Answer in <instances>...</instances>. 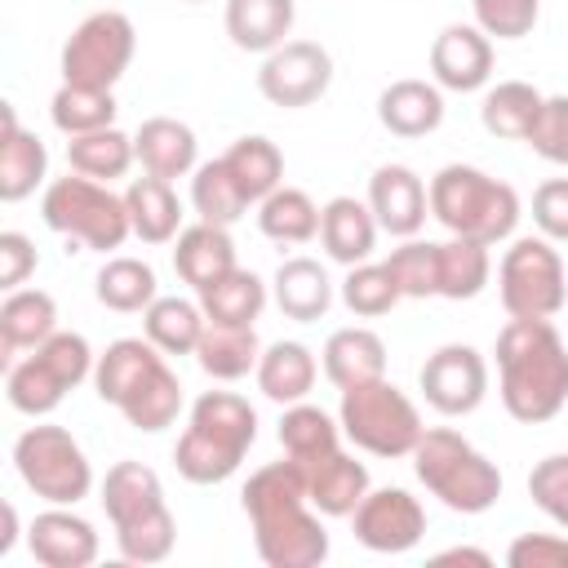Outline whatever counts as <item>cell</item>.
I'll return each mask as SVG.
<instances>
[{"instance_id":"cell-32","label":"cell","mask_w":568,"mask_h":568,"mask_svg":"<svg viewBox=\"0 0 568 568\" xmlns=\"http://www.w3.org/2000/svg\"><path fill=\"white\" fill-rule=\"evenodd\" d=\"M541 93L528 84V80H501L484 93V106H479V120L493 138H506V142H528L537 115H541Z\"/></svg>"},{"instance_id":"cell-10","label":"cell","mask_w":568,"mask_h":568,"mask_svg":"<svg viewBox=\"0 0 568 568\" xmlns=\"http://www.w3.org/2000/svg\"><path fill=\"white\" fill-rule=\"evenodd\" d=\"M497 293L510 320H555L568 306V275L555 240L519 235L497 266Z\"/></svg>"},{"instance_id":"cell-27","label":"cell","mask_w":568,"mask_h":568,"mask_svg":"<svg viewBox=\"0 0 568 568\" xmlns=\"http://www.w3.org/2000/svg\"><path fill=\"white\" fill-rule=\"evenodd\" d=\"M271 293H275L280 315H288L297 324H315L333 306V280H328V271L315 257H288V262H280V271L271 280Z\"/></svg>"},{"instance_id":"cell-40","label":"cell","mask_w":568,"mask_h":568,"mask_svg":"<svg viewBox=\"0 0 568 568\" xmlns=\"http://www.w3.org/2000/svg\"><path fill=\"white\" fill-rule=\"evenodd\" d=\"M488 275H493L488 244L462 240V235H453L448 244H439V297L470 302V297H479L488 288Z\"/></svg>"},{"instance_id":"cell-31","label":"cell","mask_w":568,"mask_h":568,"mask_svg":"<svg viewBox=\"0 0 568 568\" xmlns=\"http://www.w3.org/2000/svg\"><path fill=\"white\" fill-rule=\"evenodd\" d=\"M315 373H320V364H315L311 346H302V342H271V346H262V359H257V390L288 408V404L311 395Z\"/></svg>"},{"instance_id":"cell-16","label":"cell","mask_w":568,"mask_h":568,"mask_svg":"<svg viewBox=\"0 0 568 568\" xmlns=\"http://www.w3.org/2000/svg\"><path fill=\"white\" fill-rule=\"evenodd\" d=\"M430 75L439 89L475 93L493 75V40L475 22H453L430 44Z\"/></svg>"},{"instance_id":"cell-46","label":"cell","mask_w":568,"mask_h":568,"mask_svg":"<svg viewBox=\"0 0 568 568\" xmlns=\"http://www.w3.org/2000/svg\"><path fill=\"white\" fill-rule=\"evenodd\" d=\"M528 497L568 532V453H550L528 470Z\"/></svg>"},{"instance_id":"cell-36","label":"cell","mask_w":568,"mask_h":568,"mask_svg":"<svg viewBox=\"0 0 568 568\" xmlns=\"http://www.w3.org/2000/svg\"><path fill=\"white\" fill-rule=\"evenodd\" d=\"M257 226L275 244H311L320 235V204L302 186H275L257 204Z\"/></svg>"},{"instance_id":"cell-13","label":"cell","mask_w":568,"mask_h":568,"mask_svg":"<svg viewBox=\"0 0 568 568\" xmlns=\"http://www.w3.org/2000/svg\"><path fill=\"white\" fill-rule=\"evenodd\" d=\"M333 84V53L315 40H284L257 67V89L271 106H311Z\"/></svg>"},{"instance_id":"cell-20","label":"cell","mask_w":568,"mask_h":568,"mask_svg":"<svg viewBox=\"0 0 568 568\" xmlns=\"http://www.w3.org/2000/svg\"><path fill=\"white\" fill-rule=\"evenodd\" d=\"M377 217L368 209V200L355 195H333L320 209V244L337 266H359L373 257L377 248Z\"/></svg>"},{"instance_id":"cell-19","label":"cell","mask_w":568,"mask_h":568,"mask_svg":"<svg viewBox=\"0 0 568 568\" xmlns=\"http://www.w3.org/2000/svg\"><path fill=\"white\" fill-rule=\"evenodd\" d=\"M302 479H306V497L320 515L328 519H351V510L364 501L368 493V466L355 462L351 453L333 448L324 457H311V462H297Z\"/></svg>"},{"instance_id":"cell-18","label":"cell","mask_w":568,"mask_h":568,"mask_svg":"<svg viewBox=\"0 0 568 568\" xmlns=\"http://www.w3.org/2000/svg\"><path fill=\"white\" fill-rule=\"evenodd\" d=\"M27 546L44 568H89L98 559V532L71 506H49L31 519Z\"/></svg>"},{"instance_id":"cell-38","label":"cell","mask_w":568,"mask_h":568,"mask_svg":"<svg viewBox=\"0 0 568 568\" xmlns=\"http://www.w3.org/2000/svg\"><path fill=\"white\" fill-rule=\"evenodd\" d=\"M275 435H280L284 457H293V462H311V457H324V453L342 448V422H333L324 408H315L306 399L284 408Z\"/></svg>"},{"instance_id":"cell-17","label":"cell","mask_w":568,"mask_h":568,"mask_svg":"<svg viewBox=\"0 0 568 568\" xmlns=\"http://www.w3.org/2000/svg\"><path fill=\"white\" fill-rule=\"evenodd\" d=\"M368 209L377 217V226L395 240H408L426 226L430 213V195L422 186V178L408 164H382L368 178Z\"/></svg>"},{"instance_id":"cell-29","label":"cell","mask_w":568,"mask_h":568,"mask_svg":"<svg viewBox=\"0 0 568 568\" xmlns=\"http://www.w3.org/2000/svg\"><path fill=\"white\" fill-rule=\"evenodd\" d=\"M262 359V342L253 333V324H204L200 346H195V364L213 377V382H240L248 373H257Z\"/></svg>"},{"instance_id":"cell-21","label":"cell","mask_w":568,"mask_h":568,"mask_svg":"<svg viewBox=\"0 0 568 568\" xmlns=\"http://www.w3.org/2000/svg\"><path fill=\"white\" fill-rule=\"evenodd\" d=\"M133 151H138V164L142 173L151 178H186L195 173V160H200V142H195V129L173 120V115H151L138 124L133 133Z\"/></svg>"},{"instance_id":"cell-7","label":"cell","mask_w":568,"mask_h":568,"mask_svg":"<svg viewBox=\"0 0 568 568\" xmlns=\"http://www.w3.org/2000/svg\"><path fill=\"white\" fill-rule=\"evenodd\" d=\"M413 470L426 484V493L439 497L457 515H484L501 497V470H497V462H488L453 426L422 430V439L413 448Z\"/></svg>"},{"instance_id":"cell-34","label":"cell","mask_w":568,"mask_h":568,"mask_svg":"<svg viewBox=\"0 0 568 568\" xmlns=\"http://www.w3.org/2000/svg\"><path fill=\"white\" fill-rule=\"evenodd\" d=\"M209 315L200 302L191 297H155L142 311V333L164 351V355H195L200 333H204Z\"/></svg>"},{"instance_id":"cell-22","label":"cell","mask_w":568,"mask_h":568,"mask_svg":"<svg viewBox=\"0 0 568 568\" xmlns=\"http://www.w3.org/2000/svg\"><path fill=\"white\" fill-rule=\"evenodd\" d=\"M0 120H4L0 124V200L18 204V200H27L44 182L49 151H44V142L31 129L18 124V111L9 102L0 106Z\"/></svg>"},{"instance_id":"cell-41","label":"cell","mask_w":568,"mask_h":568,"mask_svg":"<svg viewBox=\"0 0 568 568\" xmlns=\"http://www.w3.org/2000/svg\"><path fill=\"white\" fill-rule=\"evenodd\" d=\"M195 297L213 324H253L266 311V284H262V275H253L244 266L226 271L217 284H209Z\"/></svg>"},{"instance_id":"cell-39","label":"cell","mask_w":568,"mask_h":568,"mask_svg":"<svg viewBox=\"0 0 568 568\" xmlns=\"http://www.w3.org/2000/svg\"><path fill=\"white\" fill-rule=\"evenodd\" d=\"M191 204L200 213V222H213V226H231L248 213V195L240 191V182L231 178L226 160H204L195 164L191 173Z\"/></svg>"},{"instance_id":"cell-51","label":"cell","mask_w":568,"mask_h":568,"mask_svg":"<svg viewBox=\"0 0 568 568\" xmlns=\"http://www.w3.org/2000/svg\"><path fill=\"white\" fill-rule=\"evenodd\" d=\"M36 244L22 231H0V284L4 288H22L27 275L36 271Z\"/></svg>"},{"instance_id":"cell-30","label":"cell","mask_w":568,"mask_h":568,"mask_svg":"<svg viewBox=\"0 0 568 568\" xmlns=\"http://www.w3.org/2000/svg\"><path fill=\"white\" fill-rule=\"evenodd\" d=\"M124 204H129V222H133V235L142 244H169L178 240L182 231V200L173 191V182L164 178H133L129 191H124Z\"/></svg>"},{"instance_id":"cell-25","label":"cell","mask_w":568,"mask_h":568,"mask_svg":"<svg viewBox=\"0 0 568 568\" xmlns=\"http://www.w3.org/2000/svg\"><path fill=\"white\" fill-rule=\"evenodd\" d=\"M58 333V302L44 288H9L0 302V351L13 364L18 351H36Z\"/></svg>"},{"instance_id":"cell-35","label":"cell","mask_w":568,"mask_h":568,"mask_svg":"<svg viewBox=\"0 0 568 568\" xmlns=\"http://www.w3.org/2000/svg\"><path fill=\"white\" fill-rule=\"evenodd\" d=\"M133 160H138L133 138L120 133L115 124H111V129L80 133V138L67 142V164H71V173H84V178L106 182V186H111L115 178H124V173L133 169Z\"/></svg>"},{"instance_id":"cell-12","label":"cell","mask_w":568,"mask_h":568,"mask_svg":"<svg viewBox=\"0 0 568 568\" xmlns=\"http://www.w3.org/2000/svg\"><path fill=\"white\" fill-rule=\"evenodd\" d=\"M133 49H138L133 22L120 9H98L62 44V84L115 89V80L133 62Z\"/></svg>"},{"instance_id":"cell-52","label":"cell","mask_w":568,"mask_h":568,"mask_svg":"<svg viewBox=\"0 0 568 568\" xmlns=\"http://www.w3.org/2000/svg\"><path fill=\"white\" fill-rule=\"evenodd\" d=\"M435 559H439V564H479V568L493 564V555H488V550H475V546H453V550H439Z\"/></svg>"},{"instance_id":"cell-33","label":"cell","mask_w":568,"mask_h":568,"mask_svg":"<svg viewBox=\"0 0 568 568\" xmlns=\"http://www.w3.org/2000/svg\"><path fill=\"white\" fill-rule=\"evenodd\" d=\"M231 178L240 182V191L248 195V204H262L275 186H284V155L271 138L262 133H248V138H235L226 151H222Z\"/></svg>"},{"instance_id":"cell-5","label":"cell","mask_w":568,"mask_h":568,"mask_svg":"<svg viewBox=\"0 0 568 568\" xmlns=\"http://www.w3.org/2000/svg\"><path fill=\"white\" fill-rule=\"evenodd\" d=\"M102 510L115 528V550L129 564H160L173 555L178 524L164 484L146 462H115L102 479Z\"/></svg>"},{"instance_id":"cell-14","label":"cell","mask_w":568,"mask_h":568,"mask_svg":"<svg viewBox=\"0 0 568 568\" xmlns=\"http://www.w3.org/2000/svg\"><path fill=\"white\" fill-rule=\"evenodd\" d=\"M417 386L426 395V404L444 417H466L484 404L488 395V364L475 346L466 342H448L439 351L426 355L422 373H417Z\"/></svg>"},{"instance_id":"cell-48","label":"cell","mask_w":568,"mask_h":568,"mask_svg":"<svg viewBox=\"0 0 568 568\" xmlns=\"http://www.w3.org/2000/svg\"><path fill=\"white\" fill-rule=\"evenodd\" d=\"M528 146L541 160L568 169V98H546L541 102V115H537V124L528 133Z\"/></svg>"},{"instance_id":"cell-8","label":"cell","mask_w":568,"mask_h":568,"mask_svg":"<svg viewBox=\"0 0 568 568\" xmlns=\"http://www.w3.org/2000/svg\"><path fill=\"white\" fill-rule=\"evenodd\" d=\"M40 217L49 231H58L71 244L93 248V253H111L133 235L124 195H115L106 182H93L84 173L53 178L40 195Z\"/></svg>"},{"instance_id":"cell-9","label":"cell","mask_w":568,"mask_h":568,"mask_svg":"<svg viewBox=\"0 0 568 568\" xmlns=\"http://www.w3.org/2000/svg\"><path fill=\"white\" fill-rule=\"evenodd\" d=\"M337 422H342V435L373 457H413V448L426 430L417 404L386 377L342 390Z\"/></svg>"},{"instance_id":"cell-43","label":"cell","mask_w":568,"mask_h":568,"mask_svg":"<svg viewBox=\"0 0 568 568\" xmlns=\"http://www.w3.org/2000/svg\"><path fill=\"white\" fill-rule=\"evenodd\" d=\"M4 395H9V404H13L18 413H27V417H44V413H53V408L67 399V386H62L58 373L31 351L27 359H13V364H9Z\"/></svg>"},{"instance_id":"cell-47","label":"cell","mask_w":568,"mask_h":568,"mask_svg":"<svg viewBox=\"0 0 568 568\" xmlns=\"http://www.w3.org/2000/svg\"><path fill=\"white\" fill-rule=\"evenodd\" d=\"M475 4V27L493 40H524L537 27L541 0H470Z\"/></svg>"},{"instance_id":"cell-54","label":"cell","mask_w":568,"mask_h":568,"mask_svg":"<svg viewBox=\"0 0 568 568\" xmlns=\"http://www.w3.org/2000/svg\"><path fill=\"white\" fill-rule=\"evenodd\" d=\"M186 4H200V0H186Z\"/></svg>"},{"instance_id":"cell-45","label":"cell","mask_w":568,"mask_h":568,"mask_svg":"<svg viewBox=\"0 0 568 568\" xmlns=\"http://www.w3.org/2000/svg\"><path fill=\"white\" fill-rule=\"evenodd\" d=\"M386 271L395 275L404 297H439V244L408 235L399 248H390Z\"/></svg>"},{"instance_id":"cell-3","label":"cell","mask_w":568,"mask_h":568,"mask_svg":"<svg viewBox=\"0 0 568 568\" xmlns=\"http://www.w3.org/2000/svg\"><path fill=\"white\" fill-rule=\"evenodd\" d=\"M98 399L120 408L133 430H164L182 413V382L151 337H120L93 364Z\"/></svg>"},{"instance_id":"cell-6","label":"cell","mask_w":568,"mask_h":568,"mask_svg":"<svg viewBox=\"0 0 568 568\" xmlns=\"http://www.w3.org/2000/svg\"><path fill=\"white\" fill-rule=\"evenodd\" d=\"M426 195H430V217L444 231H453L462 240H479L488 248L510 240L519 226V213H524L515 186L475 164H444L430 178Z\"/></svg>"},{"instance_id":"cell-23","label":"cell","mask_w":568,"mask_h":568,"mask_svg":"<svg viewBox=\"0 0 568 568\" xmlns=\"http://www.w3.org/2000/svg\"><path fill=\"white\" fill-rule=\"evenodd\" d=\"M235 266H240L235 262V240H231L226 226L195 222V226H182L178 231V240H173V271L195 293H204L209 284H217Z\"/></svg>"},{"instance_id":"cell-2","label":"cell","mask_w":568,"mask_h":568,"mask_svg":"<svg viewBox=\"0 0 568 568\" xmlns=\"http://www.w3.org/2000/svg\"><path fill=\"white\" fill-rule=\"evenodd\" d=\"M497 390L515 422L541 426L568 404V346L550 320H510L497 333Z\"/></svg>"},{"instance_id":"cell-44","label":"cell","mask_w":568,"mask_h":568,"mask_svg":"<svg viewBox=\"0 0 568 568\" xmlns=\"http://www.w3.org/2000/svg\"><path fill=\"white\" fill-rule=\"evenodd\" d=\"M342 302L351 315L359 320H377L386 311H395L404 302L395 275L386 271V262H359V266H346V280H342Z\"/></svg>"},{"instance_id":"cell-50","label":"cell","mask_w":568,"mask_h":568,"mask_svg":"<svg viewBox=\"0 0 568 568\" xmlns=\"http://www.w3.org/2000/svg\"><path fill=\"white\" fill-rule=\"evenodd\" d=\"M510 568H568V537L555 532H524L506 550Z\"/></svg>"},{"instance_id":"cell-15","label":"cell","mask_w":568,"mask_h":568,"mask_svg":"<svg viewBox=\"0 0 568 568\" xmlns=\"http://www.w3.org/2000/svg\"><path fill=\"white\" fill-rule=\"evenodd\" d=\"M355 541L377 555H404L426 537V510L408 488H368L351 510Z\"/></svg>"},{"instance_id":"cell-11","label":"cell","mask_w":568,"mask_h":568,"mask_svg":"<svg viewBox=\"0 0 568 568\" xmlns=\"http://www.w3.org/2000/svg\"><path fill=\"white\" fill-rule=\"evenodd\" d=\"M13 466L49 506H75L93 493V466L67 426H27L13 444Z\"/></svg>"},{"instance_id":"cell-24","label":"cell","mask_w":568,"mask_h":568,"mask_svg":"<svg viewBox=\"0 0 568 568\" xmlns=\"http://www.w3.org/2000/svg\"><path fill=\"white\" fill-rule=\"evenodd\" d=\"M377 120L395 138H426L444 124V93L430 80H395L377 93Z\"/></svg>"},{"instance_id":"cell-26","label":"cell","mask_w":568,"mask_h":568,"mask_svg":"<svg viewBox=\"0 0 568 568\" xmlns=\"http://www.w3.org/2000/svg\"><path fill=\"white\" fill-rule=\"evenodd\" d=\"M320 359H324V377H328L337 390H351V386H359V382L386 377V342H382L373 328H359V324L328 333Z\"/></svg>"},{"instance_id":"cell-53","label":"cell","mask_w":568,"mask_h":568,"mask_svg":"<svg viewBox=\"0 0 568 568\" xmlns=\"http://www.w3.org/2000/svg\"><path fill=\"white\" fill-rule=\"evenodd\" d=\"M13 541H18V510L4 501V532H0V555H9V550H13Z\"/></svg>"},{"instance_id":"cell-1","label":"cell","mask_w":568,"mask_h":568,"mask_svg":"<svg viewBox=\"0 0 568 568\" xmlns=\"http://www.w3.org/2000/svg\"><path fill=\"white\" fill-rule=\"evenodd\" d=\"M240 506L253 524V546L266 568H320L328 559V532L293 457L257 466L240 493Z\"/></svg>"},{"instance_id":"cell-4","label":"cell","mask_w":568,"mask_h":568,"mask_svg":"<svg viewBox=\"0 0 568 568\" xmlns=\"http://www.w3.org/2000/svg\"><path fill=\"white\" fill-rule=\"evenodd\" d=\"M257 439V413L235 390H204L191 404L186 430L173 444V466L186 484H222L240 470Z\"/></svg>"},{"instance_id":"cell-42","label":"cell","mask_w":568,"mask_h":568,"mask_svg":"<svg viewBox=\"0 0 568 568\" xmlns=\"http://www.w3.org/2000/svg\"><path fill=\"white\" fill-rule=\"evenodd\" d=\"M115 93L111 89H84V84H62L49 102L53 129L67 138L93 133V129H111L115 124Z\"/></svg>"},{"instance_id":"cell-37","label":"cell","mask_w":568,"mask_h":568,"mask_svg":"<svg viewBox=\"0 0 568 568\" xmlns=\"http://www.w3.org/2000/svg\"><path fill=\"white\" fill-rule=\"evenodd\" d=\"M93 293H98V302L106 311L133 315V311H146L160 297V284H155L151 262H142V257H106L102 271L93 275Z\"/></svg>"},{"instance_id":"cell-28","label":"cell","mask_w":568,"mask_h":568,"mask_svg":"<svg viewBox=\"0 0 568 568\" xmlns=\"http://www.w3.org/2000/svg\"><path fill=\"white\" fill-rule=\"evenodd\" d=\"M297 18L293 0H226V36L244 53H271L288 40Z\"/></svg>"},{"instance_id":"cell-49","label":"cell","mask_w":568,"mask_h":568,"mask_svg":"<svg viewBox=\"0 0 568 568\" xmlns=\"http://www.w3.org/2000/svg\"><path fill=\"white\" fill-rule=\"evenodd\" d=\"M532 222L546 240L568 244V178H550L532 191Z\"/></svg>"}]
</instances>
